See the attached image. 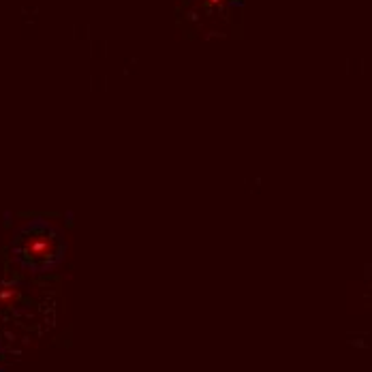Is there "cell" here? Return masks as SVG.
Here are the masks:
<instances>
[{
	"label": "cell",
	"mask_w": 372,
	"mask_h": 372,
	"mask_svg": "<svg viewBox=\"0 0 372 372\" xmlns=\"http://www.w3.org/2000/svg\"><path fill=\"white\" fill-rule=\"evenodd\" d=\"M24 253L30 257L32 261H47L56 253L54 237L47 233H32L26 237L24 242Z\"/></svg>",
	"instance_id": "cell-1"
},
{
	"label": "cell",
	"mask_w": 372,
	"mask_h": 372,
	"mask_svg": "<svg viewBox=\"0 0 372 372\" xmlns=\"http://www.w3.org/2000/svg\"><path fill=\"white\" fill-rule=\"evenodd\" d=\"M17 299V291L13 287H2L0 289V306H11Z\"/></svg>",
	"instance_id": "cell-2"
}]
</instances>
